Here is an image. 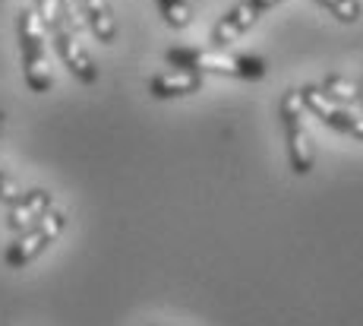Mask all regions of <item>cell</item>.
Here are the masks:
<instances>
[{
  "label": "cell",
  "instance_id": "6da1fadb",
  "mask_svg": "<svg viewBox=\"0 0 363 326\" xmlns=\"http://www.w3.org/2000/svg\"><path fill=\"white\" fill-rule=\"evenodd\" d=\"M164 60L174 64V70H186L199 76L218 73L250 82L269 76V60L256 58V54H218V51H206V48H167Z\"/></svg>",
  "mask_w": 363,
  "mask_h": 326
},
{
  "label": "cell",
  "instance_id": "7a4b0ae2",
  "mask_svg": "<svg viewBox=\"0 0 363 326\" xmlns=\"http://www.w3.org/2000/svg\"><path fill=\"white\" fill-rule=\"evenodd\" d=\"M16 41H19V60H23V80L29 86V92L35 95L51 92L54 76L45 54V26L38 23V16L32 10L16 13Z\"/></svg>",
  "mask_w": 363,
  "mask_h": 326
},
{
  "label": "cell",
  "instance_id": "3957f363",
  "mask_svg": "<svg viewBox=\"0 0 363 326\" xmlns=\"http://www.w3.org/2000/svg\"><path fill=\"white\" fill-rule=\"evenodd\" d=\"M278 124H281L291 175H297V178L310 175L313 165H316V146L310 143V134H306V127H303V108H300L294 89L284 92L281 102H278Z\"/></svg>",
  "mask_w": 363,
  "mask_h": 326
},
{
  "label": "cell",
  "instance_id": "277c9868",
  "mask_svg": "<svg viewBox=\"0 0 363 326\" xmlns=\"http://www.w3.org/2000/svg\"><path fill=\"white\" fill-rule=\"evenodd\" d=\"M67 222L69 219H67L64 210H57V206L48 210L32 228H26L23 234H16V241H10V247L4 251V263L10 269H23V266H29V263H35L60 234L67 232Z\"/></svg>",
  "mask_w": 363,
  "mask_h": 326
},
{
  "label": "cell",
  "instance_id": "5b68a950",
  "mask_svg": "<svg viewBox=\"0 0 363 326\" xmlns=\"http://www.w3.org/2000/svg\"><path fill=\"white\" fill-rule=\"evenodd\" d=\"M278 4H281V0H237L231 10L221 13L218 23L212 26V36H208V41H212L215 48H228L231 41H237L240 36H247V32L265 16V13L275 10Z\"/></svg>",
  "mask_w": 363,
  "mask_h": 326
},
{
  "label": "cell",
  "instance_id": "8992f818",
  "mask_svg": "<svg viewBox=\"0 0 363 326\" xmlns=\"http://www.w3.org/2000/svg\"><path fill=\"white\" fill-rule=\"evenodd\" d=\"M300 108L306 111V114H313L319 124H325L329 130L335 134H345L351 136V140H360L363 143V114L360 111H347V108H335V105H325L323 99H316V95L310 92V86H300L294 89Z\"/></svg>",
  "mask_w": 363,
  "mask_h": 326
},
{
  "label": "cell",
  "instance_id": "52a82bcc",
  "mask_svg": "<svg viewBox=\"0 0 363 326\" xmlns=\"http://www.w3.org/2000/svg\"><path fill=\"white\" fill-rule=\"evenodd\" d=\"M51 45H54V54L60 58V64L67 67V73L73 76L76 82H82V86H95V82H99V67H95L92 58H89L86 48L76 41L73 32L54 29L51 32Z\"/></svg>",
  "mask_w": 363,
  "mask_h": 326
},
{
  "label": "cell",
  "instance_id": "ba28073f",
  "mask_svg": "<svg viewBox=\"0 0 363 326\" xmlns=\"http://www.w3.org/2000/svg\"><path fill=\"white\" fill-rule=\"evenodd\" d=\"M48 210H54V197L51 190H45V187H32V190H23L19 193L16 203L6 206V232L13 234H23L26 228H32L35 222H38L41 216H45Z\"/></svg>",
  "mask_w": 363,
  "mask_h": 326
},
{
  "label": "cell",
  "instance_id": "9c48e42d",
  "mask_svg": "<svg viewBox=\"0 0 363 326\" xmlns=\"http://www.w3.org/2000/svg\"><path fill=\"white\" fill-rule=\"evenodd\" d=\"M206 86L199 73H186V70H171V73H155L149 80V95L158 102H171V99H186L196 95Z\"/></svg>",
  "mask_w": 363,
  "mask_h": 326
},
{
  "label": "cell",
  "instance_id": "30bf717a",
  "mask_svg": "<svg viewBox=\"0 0 363 326\" xmlns=\"http://www.w3.org/2000/svg\"><path fill=\"white\" fill-rule=\"evenodd\" d=\"M79 13L86 29L92 32V38H99L101 45H114L117 41V16L111 0H79Z\"/></svg>",
  "mask_w": 363,
  "mask_h": 326
},
{
  "label": "cell",
  "instance_id": "8fae6325",
  "mask_svg": "<svg viewBox=\"0 0 363 326\" xmlns=\"http://www.w3.org/2000/svg\"><path fill=\"white\" fill-rule=\"evenodd\" d=\"M35 6V16H38V23L45 26L48 32L54 29H67V32H79V16H76L73 4L69 0H32Z\"/></svg>",
  "mask_w": 363,
  "mask_h": 326
},
{
  "label": "cell",
  "instance_id": "7c38bea8",
  "mask_svg": "<svg viewBox=\"0 0 363 326\" xmlns=\"http://www.w3.org/2000/svg\"><path fill=\"white\" fill-rule=\"evenodd\" d=\"M158 13H162V19L171 29H186V26L193 23V6L190 0H155Z\"/></svg>",
  "mask_w": 363,
  "mask_h": 326
},
{
  "label": "cell",
  "instance_id": "4fadbf2b",
  "mask_svg": "<svg viewBox=\"0 0 363 326\" xmlns=\"http://www.w3.org/2000/svg\"><path fill=\"white\" fill-rule=\"evenodd\" d=\"M319 6H323L325 13H332L338 23H357V19L363 16V4L360 0H316Z\"/></svg>",
  "mask_w": 363,
  "mask_h": 326
},
{
  "label": "cell",
  "instance_id": "5bb4252c",
  "mask_svg": "<svg viewBox=\"0 0 363 326\" xmlns=\"http://www.w3.org/2000/svg\"><path fill=\"white\" fill-rule=\"evenodd\" d=\"M19 193H23V190H19V187H16V181H13V178L6 175L4 168H0V203H4V206L16 203V200H19Z\"/></svg>",
  "mask_w": 363,
  "mask_h": 326
},
{
  "label": "cell",
  "instance_id": "9a60e30c",
  "mask_svg": "<svg viewBox=\"0 0 363 326\" xmlns=\"http://www.w3.org/2000/svg\"><path fill=\"white\" fill-rule=\"evenodd\" d=\"M0 152H4V111H0Z\"/></svg>",
  "mask_w": 363,
  "mask_h": 326
},
{
  "label": "cell",
  "instance_id": "2e32d148",
  "mask_svg": "<svg viewBox=\"0 0 363 326\" xmlns=\"http://www.w3.org/2000/svg\"><path fill=\"white\" fill-rule=\"evenodd\" d=\"M360 86H363V82H360Z\"/></svg>",
  "mask_w": 363,
  "mask_h": 326
}]
</instances>
